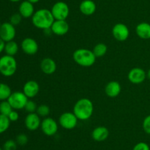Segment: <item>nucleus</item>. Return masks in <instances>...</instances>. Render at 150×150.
I'll return each mask as SVG.
<instances>
[{
  "instance_id": "1",
  "label": "nucleus",
  "mask_w": 150,
  "mask_h": 150,
  "mask_svg": "<svg viewBox=\"0 0 150 150\" xmlns=\"http://www.w3.org/2000/svg\"><path fill=\"white\" fill-rule=\"evenodd\" d=\"M54 16L51 10L41 8L36 10L32 17V23L36 28L40 29H50L54 22Z\"/></svg>"
},
{
  "instance_id": "2",
  "label": "nucleus",
  "mask_w": 150,
  "mask_h": 150,
  "mask_svg": "<svg viewBox=\"0 0 150 150\" xmlns=\"http://www.w3.org/2000/svg\"><path fill=\"white\" fill-rule=\"evenodd\" d=\"M94 112V105L89 99L81 98L78 100L73 106V113L79 120L86 121L92 117Z\"/></svg>"
},
{
  "instance_id": "3",
  "label": "nucleus",
  "mask_w": 150,
  "mask_h": 150,
  "mask_svg": "<svg viewBox=\"0 0 150 150\" xmlns=\"http://www.w3.org/2000/svg\"><path fill=\"white\" fill-rule=\"evenodd\" d=\"M73 60L82 67H90L95 64L97 57L92 50L81 48L74 51L73 54Z\"/></svg>"
},
{
  "instance_id": "4",
  "label": "nucleus",
  "mask_w": 150,
  "mask_h": 150,
  "mask_svg": "<svg viewBox=\"0 0 150 150\" xmlns=\"http://www.w3.org/2000/svg\"><path fill=\"white\" fill-rule=\"evenodd\" d=\"M17 61L13 56L5 54L0 57V74L6 77L13 76L17 71Z\"/></svg>"
},
{
  "instance_id": "5",
  "label": "nucleus",
  "mask_w": 150,
  "mask_h": 150,
  "mask_svg": "<svg viewBox=\"0 0 150 150\" xmlns=\"http://www.w3.org/2000/svg\"><path fill=\"white\" fill-rule=\"evenodd\" d=\"M51 11L55 20H66L70 14V7L64 1H59L53 4Z\"/></svg>"
},
{
  "instance_id": "6",
  "label": "nucleus",
  "mask_w": 150,
  "mask_h": 150,
  "mask_svg": "<svg viewBox=\"0 0 150 150\" xmlns=\"http://www.w3.org/2000/svg\"><path fill=\"white\" fill-rule=\"evenodd\" d=\"M28 100L29 99L23 91H15L12 93L7 101L10 103L13 110H17L24 109Z\"/></svg>"
},
{
  "instance_id": "7",
  "label": "nucleus",
  "mask_w": 150,
  "mask_h": 150,
  "mask_svg": "<svg viewBox=\"0 0 150 150\" xmlns=\"http://www.w3.org/2000/svg\"><path fill=\"white\" fill-rule=\"evenodd\" d=\"M78 118L71 112H65L59 118V124L65 129H73L78 124Z\"/></svg>"
},
{
  "instance_id": "8",
  "label": "nucleus",
  "mask_w": 150,
  "mask_h": 150,
  "mask_svg": "<svg viewBox=\"0 0 150 150\" xmlns=\"http://www.w3.org/2000/svg\"><path fill=\"white\" fill-rule=\"evenodd\" d=\"M40 128L44 135L53 136L58 131V123L52 118L45 117L41 122Z\"/></svg>"
},
{
  "instance_id": "9",
  "label": "nucleus",
  "mask_w": 150,
  "mask_h": 150,
  "mask_svg": "<svg viewBox=\"0 0 150 150\" xmlns=\"http://www.w3.org/2000/svg\"><path fill=\"white\" fill-rule=\"evenodd\" d=\"M16 35V29L14 25L10 22H4L0 27V38L4 42H9L14 40Z\"/></svg>"
},
{
  "instance_id": "10",
  "label": "nucleus",
  "mask_w": 150,
  "mask_h": 150,
  "mask_svg": "<svg viewBox=\"0 0 150 150\" xmlns=\"http://www.w3.org/2000/svg\"><path fill=\"white\" fill-rule=\"evenodd\" d=\"M112 35L118 41H125L130 36V30L127 25L122 23L116 24L112 28Z\"/></svg>"
},
{
  "instance_id": "11",
  "label": "nucleus",
  "mask_w": 150,
  "mask_h": 150,
  "mask_svg": "<svg viewBox=\"0 0 150 150\" xmlns=\"http://www.w3.org/2000/svg\"><path fill=\"white\" fill-rule=\"evenodd\" d=\"M21 48L25 54L28 55H34L37 54L39 49V46L36 40L32 38H26L22 41Z\"/></svg>"
},
{
  "instance_id": "12",
  "label": "nucleus",
  "mask_w": 150,
  "mask_h": 150,
  "mask_svg": "<svg viewBox=\"0 0 150 150\" xmlns=\"http://www.w3.org/2000/svg\"><path fill=\"white\" fill-rule=\"evenodd\" d=\"M127 78L131 83L138 85L144 82L146 78V73L142 68H133L129 71Z\"/></svg>"
},
{
  "instance_id": "13",
  "label": "nucleus",
  "mask_w": 150,
  "mask_h": 150,
  "mask_svg": "<svg viewBox=\"0 0 150 150\" xmlns=\"http://www.w3.org/2000/svg\"><path fill=\"white\" fill-rule=\"evenodd\" d=\"M41 122L40 116L37 113H28L24 120V124L26 129L29 131H35L40 127Z\"/></svg>"
},
{
  "instance_id": "14",
  "label": "nucleus",
  "mask_w": 150,
  "mask_h": 150,
  "mask_svg": "<svg viewBox=\"0 0 150 150\" xmlns=\"http://www.w3.org/2000/svg\"><path fill=\"white\" fill-rule=\"evenodd\" d=\"M51 29L54 35L62 36L68 32L70 26L66 20H55L51 26Z\"/></svg>"
},
{
  "instance_id": "15",
  "label": "nucleus",
  "mask_w": 150,
  "mask_h": 150,
  "mask_svg": "<svg viewBox=\"0 0 150 150\" xmlns=\"http://www.w3.org/2000/svg\"><path fill=\"white\" fill-rule=\"evenodd\" d=\"M40 91V85L35 80H29L24 84L23 87V92L28 99L34 98Z\"/></svg>"
},
{
  "instance_id": "16",
  "label": "nucleus",
  "mask_w": 150,
  "mask_h": 150,
  "mask_svg": "<svg viewBox=\"0 0 150 150\" xmlns=\"http://www.w3.org/2000/svg\"><path fill=\"white\" fill-rule=\"evenodd\" d=\"M35 7L34 4L31 3L27 0H24L21 2L18 7V13L23 19L32 18L35 13Z\"/></svg>"
},
{
  "instance_id": "17",
  "label": "nucleus",
  "mask_w": 150,
  "mask_h": 150,
  "mask_svg": "<svg viewBox=\"0 0 150 150\" xmlns=\"http://www.w3.org/2000/svg\"><path fill=\"white\" fill-rule=\"evenodd\" d=\"M40 69L45 74H53L57 70V63L51 57H45L40 62Z\"/></svg>"
},
{
  "instance_id": "18",
  "label": "nucleus",
  "mask_w": 150,
  "mask_h": 150,
  "mask_svg": "<svg viewBox=\"0 0 150 150\" xmlns=\"http://www.w3.org/2000/svg\"><path fill=\"white\" fill-rule=\"evenodd\" d=\"M97 9L96 4L93 0H83L79 4V10L85 16H92Z\"/></svg>"
},
{
  "instance_id": "19",
  "label": "nucleus",
  "mask_w": 150,
  "mask_h": 150,
  "mask_svg": "<svg viewBox=\"0 0 150 150\" xmlns=\"http://www.w3.org/2000/svg\"><path fill=\"white\" fill-rule=\"evenodd\" d=\"M109 135V131L108 128L103 126H99L95 127L92 132V138L94 141L98 142H102L105 141Z\"/></svg>"
},
{
  "instance_id": "20",
  "label": "nucleus",
  "mask_w": 150,
  "mask_h": 150,
  "mask_svg": "<svg viewBox=\"0 0 150 150\" xmlns=\"http://www.w3.org/2000/svg\"><path fill=\"white\" fill-rule=\"evenodd\" d=\"M121 85L117 81H111L105 87V93L108 97L114 98L121 93Z\"/></svg>"
},
{
  "instance_id": "21",
  "label": "nucleus",
  "mask_w": 150,
  "mask_h": 150,
  "mask_svg": "<svg viewBox=\"0 0 150 150\" xmlns=\"http://www.w3.org/2000/svg\"><path fill=\"white\" fill-rule=\"evenodd\" d=\"M136 32L138 36L142 39H150V24L147 22L139 23L136 27Z\"/></svg>"
},
{
  "instance_id": "22",
  "label": "nucleus",
  "mask_w": 150,
  "mask_h": 150,
  "mask_svg": "<svg viewBox=\"0 0 150 150\" xmlns=\"http://www.w3.org/2000/svg\"><path fill=\"white\" fill-rule=\"evenodd\" d=\"M18 44L15 41H11L5 43V46H4V51L7 55L13 56L14 57L17 54L18 51Z\"/></svg>"
},
{
  "instance_id": "23",
  "label": "nucleus",
  "mask_w": 150,
  "mask_h": 150,
  "mask_svg": "<svg viewBox=\"0 0 150 150\" xmlns=\"http://www.w3.org/2000/svg\"><path fill=\"white\" fill-rule=\"evenodd\" d=\"M12 93L11 88L7 84L0 82V101L8 99Z\"/></svg>"
},
{
  "instance_id": "24",
  "label": "nucleus",
  "mask_w": 150,
  "mask_h": 150,
  "mask_svg": "<svg viewBox=\"0 0 150 150\" xmlns=\"http://www.w3.org/2000/svg\"><path fill=\"white\" fill-rule=\"evenodd\" d=\"M107 50H108V48H107V46L105 44H103V43H99V44H96L95 46L92 51H93L95 57L98 58V57H103L106 54Z\"/></svg>"
},
{
  "instance_id": "25",
  "label": "nucleus",
  "mask_w": 150,
  "mask_h": 150,
  "mask_svg": "<svg viewBox=\"0 0 150 150\" xmlns=\"http://www.w3.org/2000/svg\"><path fill=\"white\" fill-rule=\"evenodd\" d=\"M10 121L7 116L0 114V134L4 133L10 127Z\"/></svg>"
},
{
  "instance_id": "26",
  "label": "nucleus",
  "mask_w": 150,
  "mask_h": 150,
  "mask_svg": "<svg viewBox=\"0 0 150 150\" xmlns=\"http://www.w3.org/2000/svg\"><path fill=\"white\" fill-rule=\"evenodd\" d=\"M13 110V107H11L7 100L1 101L0 103V114L8 116V115L11 113Z\"/></svg>"
},
{
  "instance_id": "27",
  "label": "nucleus",
  "mask_w": 150,
  "mask_h": 150,
  "mask_svg": "<svg viewBox=\"0 0 150 150\" xmlns=\"http://www.w3.org/2000/svg\"><path fill=\"white\" fill-rule=\"evenodd\" d=\"M50 112H51V110H50V107L48 105H46V104H40L37 108L36 113L40 117L45 118L50 114Z\"/></svg>"
},
{
  "instance_id": "28",
  "label": "nucleus",
  "mask_w": 150,
  "mask_h": 150,
  "mask_svg": "<svg viewBox=\"0 0 150 150\" xmlns=\"http://www.w3.org/2000/svg\"><path fill=\"white\" fill-rule=\"evenodd\" d=\"M18 144L16 141L12 139H9L4 142L3 144V150H17Z\"/></svg>"
},
{
  "instance_id": "29",
  "label": "nucleus",
  "mask_w": 150,
  "mask_h": 150,
  "mask_svg": "<svg viewBox=\"0 0 150 150\" xmlns=\"http://www.w3.org/2000/svg\"><path fill=\"white\" fill-rule=\"evenodd\" d=\"M38 106L37 105L36 102L32 100H28L26 102V105H25L24 109L28 113H36L37 108Z\"/></svg>"
},
{
  "instance_id": "30",
  "label": "nucleus",
  "mask_w": 150,
  "mask_h": 150,
  "mask_svg": "<svg viewBox=\"0 0 150 150\" xmlns=\"http://www.w3.org/2000/svg\"><path fill=\"white\" fill-rule=\"evenodd\" d=\"M16 141L18 144V145L20 146H25L27 144L28 141H29V138L27 135L24 133H20L16 136Z\"/></svg>"
},
{
  "instance_id": "31",
  "label": "nucleus",
  "mask_w": 150,
  "mask_h": 150,
  "mask_svg": "<svg viewBox=\"0 0 150 150\" xmlns=\"http://www.w3.org/2000/svg\"><path fill=\"white\" fill-rule=\"evenodd\" d=\"M22 19H23V17L21 16L20 13H14V14H13L11 16H10V21L9 22H10V23H11L13 25H14V26H16V25H18L21 22Z\"/></svg>"
},
{
  "instance_id": "32",
  "label": "nucleus",
  "mask_w": 150,
  "mask_h": 150,
  "mask_svg": "<svg viewBox=\"0 0 150 150\" xmlns=\"http://www.w3.org/2000/svg\"><path fill=\"white\" fill-rule=\"evenodd\" d=\"M142 127L146 134L150 135V115L144 118L142 124Z\"/></svg>"
},
{
  "instance_id": "33",
  "label": "nucleus",
  "mask_w": 150,
  "mask_h": 150,
  "mask_svg": "<svg viewBox=\"0 0 150 150\" xmlns=\"http://www.w3.org/2000/svg\"><path fill=\"white\" fill-rule=\"evenodd\" d=\"M133 150H150V147L146 143L139 142L133 146Z\"/></svg>"
},
{
  "instance_id": "34",
  "label": "nucleus",
  "mask_w": 150,
  "mask_h": 150,
  "mask_svg": "<svg viewBox=\"0 0 150 150\" xmlns=\"http://www.w3.org/2000/svg\"><path fill=\"white\" fill-rule=\"evenodd\" d=\"M7 117H8V119H10V121L14 122V121H16L18 120L19 114H18V113L16 111V110H13L11 111V113L8 115V116H7Z\"/></svg>"
},
{
  "instance_id": "35",
  "label": "nucleus",
  "mask_w": 150,
  "mask_h": 150,
  "mask_svg": "<svg viewBox=\"0 0 150 150\" xmlns=\"http://www.w3.org/2000/svg\"><path fill=\"white\" fill-rule=\"evenodd\" d=\"M4 46H5V42L0 38V54L4 50Z\"/></svg>"
},
{
  "instance_id": "36",
  "label": "nucleus",
  "mask_w": 150,
  "mask_h": 150,
  "mask_svg": "<svg viewBox=\"0 0 150 150\" xmlns=\"http://www.w3.org/2000/svg\"><path fill=\"white\" fill-rule=\"evenodd\" d=\"M27 1H30L31 3H32V4H36V3L39 2V1H40V0H27Z\"/></svg>"
},
{
  "instance_id": "37",
  "label": "nucleus",
  "mask_w": 150,
  "mask_h": 150,
  "mask_svg": "<svg viewBox=\"0 0 150 150\" xmlns=\"http://www.w3.org/2000/svg\"><path fill=\"white\" fill-rule=\"evenodd\" d=\"M146 77H147L148 79H150V69H149V71H147V73H146Z\"/></svg>"
},
{
  "instance_id": "38",
  "label": "nucleus",
  "mask_w": 150,
  "mask_h": 150,
  "mask_svg": "<svg viewBox=\"0 0 150 150\" xmlns=\"http://www.w3.org/2000/svg\"><path fill=\"white\" fill-rule=\"evenodd\" d=\"M9 1H10L11 2H18V1H22V0H9Z\"/></svg>"
},
{
  "instance_id": "39",
  "label": "nucleus",
  "mask_w": 150,
  "mask_h": 150,
  "mask_svg": "<svg viewBox=\"0 0 150 150\" xmlns=\"http://www.w3.org/2000/svg\"><path fill=\"white\" fill-rule=\"evenodd\" d=\"M0 150H3V149L1 147H0Z\"/></svg>"
},
{
  "instance_id": "40",
  "label": "nucleus",
  "mask_w": 150,
  "mask_h": 150,
  "mask_svg": "<svg viewBox=\"0 0 150 150\" xmlns=\"http://www.w3.org/2000/svg\"><path fill=\"white\" fill-rule=\"evenodd\" d=\"M1 22H0V27H1Z\"/></svg>"
}]
</instances>
